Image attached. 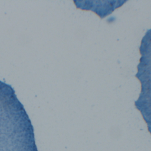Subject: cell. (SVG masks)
I'll return each instance as SVG.
<instances>
[{"label":"cell","mask_w":151,"mask_h":151,"mask_svg":"<svg viewBox=\"0 0 151 151\" xmlns=\"http://www.w3.org/2000/svg\"><path fill=\"white\" fill-rule=\"evenodd\" d=\"M141 54L137 77L142 84V92L137 101L136 108L141 113L151 134V30L146 37Z\"/></svg>","instance_id":"1"},{"label":"cell","mask_w":151,"mask_h":151,"mask_svg":"<svg viewBox=\"0 0 151 151\" xmlns=\"http://www.w3.org/2000/svg\"><path fill=\"white\" fill-rule=\"evenodd\" d=\"M0 151H21L20 142L10 124L0 116Z\"/></svg>","instance_id":"2"}]
</instances>
